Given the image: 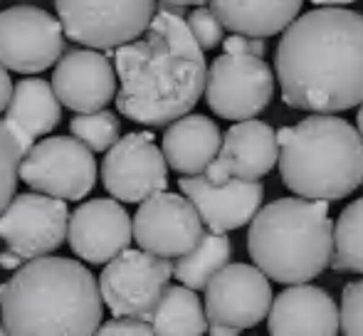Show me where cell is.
Masks as SVG:
<instances>
[{"label": "cell", "instance_id": "3957f363", "mask_svg": "<svg viewBox=\"0 0 363 336\" xmlns=\"http://www.w3.org/2000/svg\"><path fill=\"white\" fill-rule=\"evenodd\" d=\"M96 277L69 257H35L0 287L10 336H91L101 324Z\"/></svg>", "mask_w": 363, "mask_h": 336}, {"label": "cell", "instance_id": "52a82bcc", "mask_svg": "<svg viewBox=\"0 0 363 336\" xmlns=\"http://www.w3.org/2000/svg\"><path fill=\"white\" fill-rule=\"evenodd\" d=\"M62 33L91 50H116L148 28L156 0H55Z\"/></svg>", "mask_w": 363, "mask_h": 336}, {"label": "cell", "instance_id": "d6986e66", "mask_svg": "<svg viewBox=\"0 0 363 336\" xmlns=\"http://www.w3.org/2000/svg\"><path fill=\"white\" fill-rule=\"evenodd\" d=\"M269 336H339V307L319 287L287 284L267 312Z\"/></svg>", "mask_w": 363, "mask_h": 336}, {"label": "cell", "instance_id": "74e56055", "mask_svg": "<svg viewBox=\"0 0 363 336\" xmlns=\"http://www.w3.org/2000/svg\"><path fill=\"white\" fill-rule=\"evenodd\" d=\"M361 186H363V178H361Z\"/></svg>", "mask_w": 363, "mask_h": 336}, {"label": "cell", "instance_id": "ffe728a7", "mask_svg": "<svg viewBox=\"0 0 363 336\" xmlns=\"http://www.w3.org/2000/svg\"><path fill=\"white\" fill-rule=\"evenodd\" d=\"M60 119H62V104L50 82L40 77H25L13 84L3 124L15 136L23 156L35 141L50 134L60 124Z\"/></svg>", "mask_w": 363, "mask_h": 336}, {"label": "cell", "instance_id": "4dcf8cb0", "mask_svg": "<svg viewBox=\"0 0 363 336\" xmlns=\"http://www.w3.org/2000/svg\"><path fill=\"white\" fill-rule=\"evenodd\" d=\"M223 50H225V55H252V57H262L264 55V40L233 33L230 38L223 40Z\"/></svg>", "mask_w": 363, "mask_h": 336}, {"label": "cell", "instance_id": "f546056e", "mask_svg": "<svg viewBox=\"0 0 363 336\" xmlns=\"http://www.w3.org/2000/svg\"><path fill=\"white\" fill-rule=\"evenodd\" d=\"M91 336H153L151 324L144 319H129V317H114L109 322L99 324Z\"/></svg>", "mask_w": 363, "mask_h": 336}, {"label": "cell", "instance_id": "44dd1931", "mask_svg": "<svg viewBox=\"0 0 363 336\" xmlns=\"http://www.w3.org/2000/svg\"><path fill=\"white\" fill-rule=\"evenodd\" d=\"M223 134L211 116L186 114L163 131L161 151L166 164L181 176H198L216 159Z\"/></svg>", "mask_w": 363, "mask_h": 336}, {"label": "cell", "instance_id": "83f0119b", "mask_svg": "<svg viewBox=\"0 0 363 336\" xmlns=\"http://www.w3.org/2000/svg\"><path fill=\"white\" fill-rule=\"evenodd\" d=\"M339 329L344 336H363V279L349 282L341 292Z\"/></svg>", "mask_w": 363, "mask_h": 336}, {"label": "cell", "instance_id": "cb8c5ba5", "mask_svg": "<svg viewBox=\"0 0 363 336\" xmlns=\"http://www.w3.org/2000/svg\"><path fill=\"white\" fill-rule=\"evenodd\" d=\"M233 257V245H230L225 233H203L201 240L193 250L176 257L173 264V277L188 289H206L211 277L225 267Z\"/></svg>", "mask_w": 363, "mask_h": 336}, {"label": "cell", "instance_id": "d4e9b609", "mask_svg": "<svg viewBox=\"0 0 363 336\" xmlns=\"http://www.w3.org/2000/svg\"><path fill=\"white\" fill-rule=\"evenodd\" d=\"M329 267L336 272L363 274V198L344 208L334 223Z\"/></svg>", "mask_w": 363, "mask_h": 336}, {"label": "cell", "instance_id": "484cf974", "mask_svg": "<svg viewBox=\"0 0 363 336\" xmlns=\"http://www.w3.org/2000/svg\"><path fill=\"white\" fill-rule=\"evenodd\" d=\"M69 131L77 141L86 146L91 154H101V151L111 149V146L119 141L121 136V124L119 116L111 114L106 109L96 111H84V114H77L69 121Z\"/></svg>", "mask_w": 363, "mask_h": 336}, {"label": "cell", "instance_id": "8992f818", "mask_svg": "<svg viewBox=\"0 0 363 336\" xmlns=\"http://www.w3.org/2000/svg\"><path fill=\"white\" fill-rule=\"evenodd\" d=\"M67 201L45 193H20L0 213V240L8 250L0 254V267L18 269L35 257L55 252L67 240Z\"/></svg>", "mask_w": 363, "mask_h": 336}, {"label": "cell", "instance_id": "5b68a950", "mask_svg": "<svg viewBox=\"0 0 363 336\" xmlns=\"http://www.w3.org/2000/svg\"><path fill=\"white\" fill-rule=\"evenodd\" d=\"M331 233L326 201L279 198L259 206L250 220L247 250L255 267L279 284H304L319 277L331 259Z\"/></svg>", "mask_w": 363, "mask_h": 336}, {"label": "cell", "instance_id": "836d02e7", "mask_svg": "<svg viewBox=\"0 0 363 336\" xmlns=\"http://www.w3.org/2000/svg\"><path fill=\"white\" fill-rule=\"evenodd\" d=\"M166 5H176V8H186V5H203L206 0H163Z\"/></svg>", "mask_w": 363, "mask_h": 336}, {"label": "cell", "instance_id": "7a4b0ae2", "mask_svg": "<svg viewBox=\"0 0 363 336\" xmlns=\"http://www.w3.org/2000/svg\"><path fill=\"white\" fill-rule=\"evenodd\" d=\"M114 72L116 109L136 124L168 126L201 101L208 65L183 10L163 3L139 38L116 47Z\"/></svg>", "mask_w": 363, "mask_h": 336}, {"label": "cell", "instance_id": "8fae6325", "mask_svg": "<svg viewBox=\"0 0 363 336\" xmlns=\"http://www.w3.org/2000/svg\"><path fill=\"white\" fill-rule=\"evenodd\" d=\"M65 52L62 25L48 10L15 5L0 10V65L20 74L52 67Z\"/></svg>", "mask_w": 363, "mask_h": 336}, {"label": "cell", "instance_id": "d590c367", "mask_svg": "<svg viewBox=\"0 0 363 336\" xmlns=\"http://www.w3.org/2000/svg\"><path fill=\"white\" fill-rule=\"evenodd\" d=\"M356 126H359V129H356V131H359V136L363 139V104H361L359 114H356Z\"/></svg>", "mask_w": 363, "mask_h": 336}, {"label": "cell", "instance_id": "f1b7e54d", "mask_svg": "<svg viewBox=\"0 0 363 336\" xmlns=\"http://www.w3.org/2000/svg\"><path fill=\"white\" fill-rule=\"evenodd\" d=\"M186 25L191 30L193 40L198 43L201 50H213L223 43V25H220L218 15L208 8H196L186 18Z\"/></svg>", "mask_w": 363, "mask_h": 336}, {"label": "cell", "instance_id": "d6a6232c", "mask_svg": "<svg viewBox=\"0 0 363 336\" xmlns=\"http://www.w3.org/2000/svg\"><path fill=\"white\" fill-rule=\"evenodd\" d=\"M208 332H211V336H240L238 329L218 327V324H208Z\"/></svg>", "mask_w": 363, "mask_h": 336}, {"label": "cell", "instance_id": "6da1fadb", "mask_svg": "<svg viewBox=\"0 0 363 336\" xmlns=\"http://www.w3.org/2000/svg\"><path fill=\"white\" fill-rule=\"evenodd\" d=\"M274 55L284 104L311 114H336L363 104V15L319 8L282 30Z\"/></svg>", "mask_w": 363, "mask_h": 336}, {"label": "cell", "instance_id": "603a6c76", "mask_svg": "<svg viewBox=\"0 0 363 336\" xmlns=\"http://www.w3.org/2000/svg\"><path fill=\"white\" fill-rule=\"evenodd\" d=\"M153 336H203L208 332L206 309L196 289L166 287L148 319Z\"/></svg>", "mask_w": 363, "mask_h": 336}, {"label": "cell", "instance_id": "4316f807", "mask_svg": "<svg viewBox=\"0 0 363 336\" xmlns=\"http://www.w3.org/2000/svg\"><path fill=\"white\" fill-rule=\"evenodd\" d=\"M20 161H23V151H20L15 136L8 131V126L0 121V213L18 191Z\"/></svg>", "mask_w": 363, "mask_h": 336}, {"label": "cell", "instance_id": "7c38bea8", "mask_svg": "<svg viewBox=\"0 0 363 336\" xmlns=\"http://www.w3.org/2000/svg\"><path fill=\"white\" fill-rule=\"evenodd\" d=\"M101 183L111 198L121 203H141L166 191L168 164L153 141V134L136 131L119 136V141L106 149Z\"/></svg>", "mask_w": 363, "mask_h": 336}, {"label": "cell", "instance_id": "ba28073f", "mask_svg": "<svg viewBox=\"0 0 363 336\" xmlns=\"http://www.w3.org/2000/svg\"><path fill=\"white\" fill-rule=\"evenodd\" d=\"M173 277V262L146 250L119 252L101 269L99 284L101 302L114 317L144 319L148 322L153 307Z\"/></svg>", "mask_w": 363, "mask_h": 336}, {"label": "cell", "instance_id": "4fadbf2b", "mask_svg": "<svg viewBox=\"0 0 363 336\" xmlns=\"http://www.w3.org/2000/svg\"><path fill=\"white\" fill-rule=\"evenodd\" d=\"M272 304L269 279L257 267L245 262L225 264L206 284L208 324L230 329H250L259 324Z\"/></svg>", "mask_w": 363, "mask_h": 336}, {"label": "cell", "instance_id": "9c48e42d", "mask_svg": "<svg viewBox=\"0 0 363 336\" xmlns=\"http://www.w3.org/2000/svg\"><path fill=\"white\" fill-rule=\"evenodd\" d=\"M20 178L33 191L60 201H82L96 183L94 154L74 136L35 141L20 161Z\"/></svg>", "mask_w": 363, "mask_h": 336}, {"label": "cell", "instance_id": "e0dca14e", "mask_svg": "<svg viewBox=\"0 0 363 336\" xmlns=\"http://www.w3.org/2000/svg\"><path fill=\"white\" fill-rule=\"evenodd\" d=\"M67 240L77 257L89 264H106L131 245V218L114 198L86 201L69 215Z\"/></svg>", "mask_w": 363, "mask_h": 336}, {"label": "cell", "instance_id": "7402d4cb", "mask_svg": "<svg viewBox=\"0 0 363 336\" xmlns=\"http://www.w3.org/2000/svg\"><path fill=\"white\" fill-rule=\"evenodd\" d=\"M304 0H211V10L230 33L247 38L279 35L299 15Z\"/></svg>", "mask_w": 363, "mask_h": 336}, {"label": "cell", "instance_id": "8d00e7d4", "mask_svg": "<svg viewBox=\"0 0 363 336\" xmlns=\"http://www.w3.org/2000/svg\"><path fill=\"white\" fill-rule=\"evenodd\" d=\"M0 336H10V334H8V329L3 327V322H0Z\"/></svg>", "mask_w": 363, "mask_h": 336}, {"label": "cell", "instance_id": "9a60e30c", "mask_svg": "<svg viewBox=\"0 0 363 336\" xmlns=\"http://www.w3.org/2000/svg\"><path fill=\"white\" fill-rule=\"evenodd\" d=\"M178 188L191 201L201 223L211 233H230L247 225L264 198V186L259 181L230 178V181L216 186L203 173L181 176Z\"/></svg>", "mask_w": 363, "mask_h": 336}, {"label": "cell", "instance_id": "e575fe53", "mask_svg": "<svg viewBox=\"0 0 363 336\" xmlns=\"http://www.w3.org/2000/svg\"><path fill=\"white\" fill-rule=\"evenodd\" d=\"M314 5H324V8H331V5H351L356 0H311Z\"/></svg>", "mask_w": 363, "mask_h": 336}, {"label": "cell", "instance_id": "30bf717a", "mask_svg": "<svg viewBox=\"0 0 363 336\" xmlns=\"http://www.w3.org/2000/svg\"><path fill=\"white\" fill-rule=\"evenodd\" d=\"M206 101L220 119H255L274 94V72L262 57L220 55L206 74Z\"/></svg>", "mask_w": 363, "mask_h": 336}, {"label": "cell", "instance_id": "2e32d148", "mask_svg": "<svg viewBox=\"0 0 363 336\" xmlns=\"http://www.w3.org/2000/svg\"><path fill=\"white\" fill-rule=\"evenodd\" d=\"M277 156L279 146L272 126L259 119H245L223 134L216 159L208 164L203 176L216 186L230 178L259 181L277 166Z\"/></svg>", "mask_w": 363, "mask_h": 336}, {"label": "cell", "instance_id": "ac0fdd59", "mask_svg": "<svg viewBox=\"0 0 363 336\" xmlns=\"http://www.w3.org/2000/svg\"><path fill=\"white\" fill-rule=\"evenodd\" d=\"M52 74V91L60 104L84 114V111L104 109L116 96L114 65L99 50H72L57 60Z\"/></svg>", "mask_w": 363, "mask_h": 336}, {"label": "cell", "instance_id": "277c9868", "mask_svg": "<svg viewBox=\"0 0 363 336\" xmlns=\"http://www.w3.org/2000/svg\"><path fill=\"white\" fill-rule=\"evenodd\" d=\"M274 134L282 183L299 198L331 203L361 186L363 139L346 119L311 114Z\"/></svg>", "mask_w": 363, "mask_h": 336}, {"label": "cell", "instance_id": "5bb4252c", "mask_svg": "<svg viewBox=\"0 0 363 336\" xmlns=\"http://www.w3.org/2000/svg\"><path fill=\"white\" fill-rule=\"evenodd\" d=\"M203 233V223L191 201L166 191L141 201L131 220V235L141 250L168 259L193 250Z\"/></svg>", "mask_w": 363, "mask_h": 336}, {"label": "cell", "instance_id": "1f68e13d", "mask_svg": "<svg viewBox=\"0 0 363 336\" xmlns=\"http://www.w3.org/2000/svg\"><path fill=\"white\" fill-rule=\"evenodd\" d=\"M10 94H13V79H10L8 69L0 65V114H3L5 106H8Z\"/></svg>", "mask_w": 363, "mask_h": 336}]
</instances>
